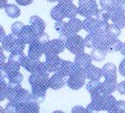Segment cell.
I'll list each match as a JSON object with an SVG mask.
<instances>
[{"label":"cell","mask_w":125,"mask_h":113,"mask_svg":"<svg viewBox=\"0 0 125 113\" xmlns=\"http://www.w3.org/2000/svg\"><path fill=\"white\" fill-rule=\"evenodd\" d=\"M30 92L24 89L21 84H14L8 83V88L6 90V99L9 102L15 104L25 103Z\"/></svg>","instance_id":"obj_3"},{"label":"cell","mask_w":125,"mask_h":113,"mask_svg":"<svg viewBox=\"0 0 125 113\" xmlns=\"http://www.w3.org/2000/svg\"><path fill=\"white\" fill-rule=\"evenodd\" d=\"M0 49H1V51H0V53H1V62H0V63H1V65H3V64H4V63H5V57H4V50L3 49V47L2 46H1V48H0Z\"/></svg>","instance_id":"obj_48"},{"label":"cell","mask_w":125,"mask_h":113,"mask_svg":"<svg viewBox=\"0 0 125 113\" xmlns=\"http://www.w3.org/2000/svg\"><path fill=\"white\" fill-rule=\"evenodd\" d=\"M21 64L19 63L13 61H7L4 63V64L1 65V78H5L8 80V77L12 76L20 72Z\"/></svg>","instance_id":"obj_10"},{"label":"cell","mask_w":125,"mask_h":113,"mask_svg":"<svg viewBox=\"0 0 125 113\" xmlns=\"http://www.w3.org/2000/svg\"><path fill=\"white\" fill-rule=\"evenodd\" d=\"M44 54V45L40 44L39 42L29 44L28 48V55L31 58L39 59L41 58V56Z\"/></svg>","instance_id":"obj_22"},{"label":"cell","mask_w":125,"mask_h":113,"mask_svg":"<svg viewBox=\"0 0 125 113\" xmlns=\"http://www.w3.org/2000/svg\"><path fill=\"white\" fill-rule=\"evenodd\" d=\"M98 10V4L96 0H79V14L84 17L85 18L90 17H95Z\"/></svg>","instance_id":"obj_7"},{"label":"cell","mask_w":125,"mask_h":113,"mask_svg":"<svg viewBox=\"0 0 125 113\" xmlns=\"http://www.w3.org/2000/svg\"><path fill=\"white\" fill-rule=\"evenodd\" d=\"M61 58L59 55H48L46 56V62L47 64L48 70L50 72H56L57 67H58Z\"/></svg>","instance_id":"obj_26"},{"label":"cell","mask_w":125,"mask_h":113,"mask_svg":"<svg viewBox=\"0 0 125 113\" xmlns=\"http://www.w3.org/2000/svg\"><path fill=\"white\" fill-rule=\"evenodd\" d=\"M4 10H5V13H6L7 16L11 17V18H17L21 14L20 9L13 4H6L4 7Z\"/></svg>","instance_id":"obj_30"},{"label":"cell","mask_w":125,"mask_h":113,"mask_svg":"<svg viewBox=\"0 0 125 113\" xmlns=\"http://www.w3.org/2000/svg\"><path fill=\"white\" fill-rule=\"evenodd\" d=\"M88 110L87 108L81 106V105H76V106L73 107V109L71 111V113H87Z\"/></svg>","instance_id":"obj_41"},{"label":"cell","mask_w":125,"mask_h":113,"mask_svg":"<svg viewBox=\"0 0 125 113\" xmlns=\"http://www.w3.org/2000/svg\"><path fill=\"white\" fill-rule=\"evenodd\" d=\"M122 29H120L116 25L109 24L108 28V35L109 38H118V37L121 34Z\"/></svg>","instance_id":"obj_33"},{"label":"cell","mask_w":125,"mask_h":113,"mask_svg":"<svg viewBox=\"0 0 125 113\" xmlns=\"http://www.w3.org/2000/svg\"><path fill=\"white\" fill-rule=\"evenodd\" d=\"M50 15L51 17L55 21H62L64 18H66L63 7L60 4H58L57 5L52 7L50 11Z\"/></svg>","instance_id":"obj_28"},{"label":"cell","mask_w":125,"mask_h":113,"mask_svg":"<svg viewBox=\"0 0 125 113\" xmlns=\"http://www.w3.org/2000/svg\"><path fill=\"white\" fill-rule=\"evenodd\" d=\"M8 88V80L0 78V100L1 102L6 98V90Z\"/></svg>","instance_id":"obj_34"},{"label":"cell","mask_w":125,"mask_h":113,"mask_svg":"<svg viewBox=\"0 0 125 113\" xmlns=\"http://www.w3.org/2000/svg\"><path fill=\"white\" fill-rule=\"evenodd\" d=\"M17 104L9 102L4 108V110L7 113H17Z\"/></svg>","instance_id":"obj_39"},{"label":"cell","mask_w":125,"mask_h":113,"mask_svg":"<svg viewBox=\"0 0 125 113\" xmlns=\"http://www.w3.org/2000/svg\"><path fill=\"white\" fill-rule=\"evenodd\" d=\"M66 24H67V22H65L64 20L56 21L55 24H54V28H55L56 31L60 35H63V34H64L65 28H66Z\"/></svg>","instance_id":"obj_38"},{"label":"cell","mask_w":125,"mask_h":113,"mask_svg":"<svg viewBox=\"0 0 125 113\" xmlns=\"http://www.w3.org/2000/svg\"><path fill=\"white\" fill-rule=\"evenodd\" d=\"M50 41V39H49V36H48L47 33L44 32L42 33L41 35H40L38 37V42L42 45H45L47 42Z\"/></svg>","instance_id":"obj_40"},{"label":"cell","mask_w":125,"mask_h":113,"mask_svg":"<svg viewBox=\"0 0 125 113\" xmlns=\"http://www.w3.org/2000/svg\"><path fill=\"white\" fill-rule=\"evenodd\" d=\"M118 70H119V72L121 73L122 76L125 77V58L122 60V62L120 63V64H119Z\"/></svg>","instance_id":"obj_45"},{"label":"cell","mask_w":125,"mask_h":113,"mask_svg":"<svg viewBox=\"0 0 125 113\" xmlns=\"http://www.w3.org/2000/svg\"><path fill=\"white\" fill-rule=\"evenodd\" d=\"M108 113H125V111H123V110L117 109V108H113L112 110L108 111Z\"/></svg>","instance_id":"obj_49"},{"label":"cell","mask_w":125,"mask_h":113,"mask_svg":"<svg viewBox=\"0 0 125 113\" xmlns=\"http://www.w3.org/2000/svg\"><path fill=\"white\" fill-rule=\"evenodd\" d=\"M23 79H24V77H23V75H22V73L19 72L17 74L8 77V83L14 84H21Z\"/></svg>","instance_id":"obj_37"},{"label":"cell","mask_w":125,"mask_h":113,"mask_svg":"<svg viewBox=\"0 0 125 113\" xmlns=\"http://www.w3.org/2000/svg\"><path fill=\"white\" fill-rule=\"evenodd\" d=\"M66 50L65 41L61 38H56L50 40L44 45V54L48 55H59L62 53Z\"/></svg>","instance_id":"obj_9"},{"label":"cell","mask_w":125,"mask_h":113,"mask_svg":"<svg viewBox=\"0 0 125 113\" xmlns=\"http://www.w3.org/2000/svg\"><path fill=\"white\" fill-rule=\"evenodd\" d=\"M117 80L104 79L101 83V90L103 95H111L117 90Z\"/></svg>","instance_id":"obj_21"},{"label":"cell","mask_w":125,"mask_h":113,"mask_svg":"<svg viewBox=\"0 0 125 113\" xmlns=\"http://www.w3.org/2000/svg\"><path fill=\"white\" fill-rule=\"evenodd\" d=\"M117 91L121 95H125V81H122L117 85Z\"/></svg>","instance_id":"obj_43"},{"label":"cell","mask_w":125,"mask_h":113,"mask_svg":"<svg viewBox=\"0 0 125 113\" xmlns=\"http://www.w3.org/2000/svg\"><path fill=\"white\" fill-rule=\"evenodd\" d=\"M25 25H24L22 22H19V21H17V22H14L10 26V31H11V33L15 34V35L19 36L22 32V31L24 30Z\"/></svg>","instance_id":"obj_35"},{"label":"cell","mask_w":125,"mask_h":113,"mask_svg":"<svg viewBox=\"0 0 125 113\" xmlns=\"http://www.w3.org/2000/svg\"><path fill=\"white\" fill-rule=\"evenodd\" d=\"M48 2H51V3H54V2H58V0H46Z\"/></svg>","instance_id":"obj_55"},{"label":"cell","mask_w":125,"mask_h":113,"mask_svg":"<svg viewBox=\"0 0 125 113\" xmlns=\"http://www.w3.org/2000/svg\"><path fill=\"white\" fill-rule=\"evenodd\" d=\"M87 113H92V112H89V111H88V112H87Z\"/></svg>","instance_id":"obj_56"},{"label":"cell","mask_w":125,"mask_h":113,"mask_svg":"<svg viewBox=\"0 0 125 113\" xmlns=\"http://www.w3.org/2000/svg\"><path fill=\"white\" fill-rule=\"evenodd\" d=\"M15 1L19 5H21V6H27V5L31 4L33 2V0H15Z\"/></svg>","instance_id":"obj_44"},{"label":"cell","mask_w":125,"mask_h":113,"mask_svg":"<svg viewBox=\"0 0 125 113\" xmlns=\"http://www.w3.org/2000/svg\"><path fill=\"white\" fill-rule=\"evenodd\" d=\"M82 29H83V25H82V21L81 20H80L77 17L73 19H69L67 22V24H66L64 34L63 35H60L59 38H61L63 41H66L67 37H69L70 36L76 35Z\"/></svg>","instance_id":"obj_8"},{"label":"cell","mask_w":125,"mask_h":113,"mask_svg":"<svg viewBox=\"0 0 125 113\" xmlns=\"http://www.w3.org/2000/svg\"><path fill=\"white\" fill-rule=\"evenodd\" d=\"M115 108L123 110V111H125V101H123V100L116 101V103H115Z\"/></svg>","instance_id":"obj_46"},{"label":"cell","mask_w":125,"mask_h":113,"mask_svg":"<svg viewBox=\"0 0 125 113\" xmlns=\"http://www.w3.org/2000/svg\"><path fill=\"white\" fill-rule=\"evenodd\" d=\"M115 9H117V10L125 13V0H116V4H115Z\"/></svg>","instance_id":"obj_42"},{"label":"cell","mask_w":125,"mask_h":113,"mask_svg":"<svg viewBox=\"0 0 125 113\" xmlns=\"http://www.w3.org/2000/svg\"><path fill=\"white\" fill-rule=\"evenodd\" d=\"M52 113H65L64 111H54Z\"/></svg>","instance_id":"obj_54"},{"label":"cell","mask_w":125,"mask_h":113,"mask_svg":"<svg viewBox=\"0 0 125 113\" xmlns=\"http://www.w3.org/2000/svg\"><path fill=\"white\" fill-rule=\"evenodd\" d=\"M17 113H40V104L31 103L18 104Z\"/></svg>","instance_id":"obj_20"},{"label":"cell","mask_w":125,"mask_h":113,"mask_svg":"<svg viewBox=\"0 0 125 113\" xmlns=\"http://www.w3.org/2000/svg\"><path fill=\"white\" fill-rule=\"evenodd\" d=\"M94 17H96V19L100 22H108L110 19V11L103 8L99 9Z\"/></svg>","instance_id":"obj_31"},{"label":"cell","mask_w":125,"mask_h":113,"mask_svg":"<svg viewBox=\"0 0 125 113\" xmlns=\"http://www.w3.org/2000/svg\"><path fill=\"white\" fill-rule=\"evenodd\" d=\"M26 57L25 54L24 53V52H11L10 54V56L8 57L9 61H13L16 63H19L22 65V62L25 59V58Z\"/></svg>","instance_id":"obj_32"},{"label":"cell","mask_w":125,"mask_h":113,"mask_svg":"<svg viewBox=\"0 0 125 113\" xmlns=\"http://www.w3.org/2000/svg\"><path fill=\"white\" fill-rule=\"evenodd\" d=\"M49 75L46 62H40L36 70L29 77V83L31 87V93L38 97L45 99L46 91L49 89Z\"/></svg>","instance_id":"obj_1"},{"label":"cell","mask_w":125,"mask_h":113,"mask_svg":"<svg viewBox=\"0 0 125 113\" xmlns=\"http://www.w3.org/2000/svg\"><path fill=\"white\" fill-rule=\"evenodd\" d=\"M123 43L118 38H109L106 44V50L108 53L121 52Z\"/></svg>","instance_id":"obj_25"},{"label":"cell","mask_w":125,"mask_h":113,"mask_svg":"<svg viewBox=\"0 0 125 113\" xmlns=\"http://www.w3.org/2000/svg\"><path fill=\"white\" fill-rule=\"evenodd\" d=\"M110 11V21L113 25H116L120 29L125 28V13L117 10L113 9Z\"/></svg>","instance_id":"obj_14"},{"label":"cell","mask_w":125,"mask_h":113,"mask_svg":"<svg viewBox=\"0 0 125 113\" xmlns=\"http://www.w3.org/2000/svg\"><path fill=\"white\" fill-rule=\"evenodd\" d=\"M26 43L20 38L18 35H15L13 33H10L6 35L4 40L1 42V46L5 52H24Z\"/></svg>","instance_id":"obj_4"},{"label":"cell","mask_w":125,"mask_h":113,"mask_svg":"<svg viewBox=\"0 0 125 113\" xmlns=\"http://www.w3.org/2000/svg\"><path fill=\"white\" fill-rule=\"evenodd\" d=\"M40 64V61L39 59H34V58H31L29 56H26L22 62V67L25 69L27 71L33 73Z\"/></svg>","instance_id":"obj_24"},{"label":"cell","mask_w":125,"mask_h":113,"mask_svg":"<svg viewBox=\"0 0 125 113\" xmlns=\"http://www.w3.org/2000/svg\"><path fill=\"white\" fill-rule=\"evenodd\" d=\"M121 54L123 56V57H125V43H123V47H122V50H121Z\"/></svg>","instance_id":"obj_52"},{"label":"cell","mask_w":125,"mask_h":113,"mask_svg":"<svg viewBox=\"0 0 125 113\" xmlns=\"http://www.w3.org/2000/svg\"><path fill=\"white\" fill-rule=\"evenodd\" d=\"M1 36H0V41L2 42L3 40H4V38L5 37H6V35H5V31H4V27L1 25Z\"/></svg>","instance_id":"obj_50"},{"label":"cell","mask_w":125,"mask_h":113,"mask_svg":"<svg viewBox=\"0 0 125 113\" xmlns=\"http://www.w3.org/2000/svg\"><path fill=\"white\" fill-rule=\"evenodd\" d=\"M82 25H83V30L86 31L88 34L90 33H94L100 30L101 22L96 19L94 17H86L82 21Z\"/></svg>","instance_id":"obj_13"},{"label":"cell","mask_w":125,"mask_h":113,"mask_svg":"<svg viewBox=\"0 0 125 113\" xmlns=\"http://www.w3.org/2000/svg\"><path fill=\"white\" fill-rule=\"evenodd\" d=\"M85 74L88 80H96L100 81L103 76H102V70L100 68L90 64L85 69Z\"/></svg>","instance_id":"obj_17"},{"label":"cell","mask_w":125,"mask_h":113,"mask_svg":"<svg viewBox=\"0 0 125 113\" xmlns=\"http://www.w3.org/2000/svg\"><path fill=\"white\" fill-rule=\"evenodd\" d=\"M20 38L27 44H31V43L38 42V37L37 33L32 30L30 25H25L24 30L22 31L21 34L19 35Z\"/></svg>","instance_id":"obj_12"},{"label":"cell","mask_w":125,"mask_h":113,"mask_svg":"<svg viewBox=\"0 0 125 113\" xmlns=\"http://www.w3.org/2000/svg\"><path fill=\"white\" fill-rule=\"evenodd\" d=\"M101 83L100 81L96 80H89L87 84H86V89L88 90V92L90 94V97H94L103 95L101 90Z\"/></svg>","instance_id":"obj_23"},{"label":"cell","mask_w":125,"mask_h":113,"mask_svg":"<svg viewBox=\"0 0 125 113\" xmlns=\"http://www.w3.org/2000/svg\"><path fill=\"white\" fill-rule=\"evenodd\" d=\"M102 76L104 79L117 80V68L112 63H108L102 68Z\"/></svg>","instance_id":"obj_18"},{"label":"cell","mask_w":125,"mask_h":113,"mask_svg":"<svg viewBox=\"0 0 125 113\" xmlns=\"http://www.w3.org/2000/svg\"><path fill=\"white\" fill-rule=\"evenodd\" d=\"M29 24H30L29 25L37 33L38 36L41 35L42 33L45 32L46 24H45L44 20L42 18H40L39 16H36V15L31 16L29 19Z\"/></svg>","instance_id":"obj_15"},{"label":"cell","mask_w":125,"mask_h":113,"mask_svg":"<svg viewBox=\"0 0 125 113\" xmlns=\"http://www.w3.org/2000/svg\"><path fill=\"white\" fill-rule=\"evenodd\" d=\"M100 4L102 8L111 10L115 8L116 0H100Z\"/></svg>","instance_id":"obj_36"},{"label":"cell","mask_w":125,"mask_h":113,"mask_svg":"<svg viewBox=\"0 0 125 113\" xmlns=\"http://www.w3.org/2000/svg\"><path fill=\"white\" fill-rule=\"evenodd\" d=\"M73 0H58V4H61V5H66V4H73Z\"/></svg>","instance_id":"obj_47"},{"label":"cell","mask_w":125,"mask_h":113,"mask_svg":"<svg viewBox=\"0 0 125 113\" xmlns=\"http://www.w3.org/2000/svg\"><path fill=\"white\" fill-rule=\"evenodd\" d=\"M116 99L112 95H100L91 97V103L86 107L89 112L97 113L98 111H108L115 108Z\"/></svg>","instance_id":"obj_2"},{"label":"cell","mask_w":125,"mask_h":113,"mask_svg":"<svg viewBox=\"0 0 125 113\" xmlns=\"http://www.w3.org/2000/svg\"><path fill=\"white\" fill-rule=\"evenodd\" d=\"M86 78L87 77L85 74V70L77 67L74 71L67 78V85L73 90H80L85 84Z\"/></svg>","instance_id":"obj_6"},{"label":"cell","mask_w":125,"mask_h":113,"mask_svg":"<svg viewBox=\"0 0 125 113\" xmlns=\"http://www.w3.org/2000/svg\"><path fill=\"white\" fill-rule=\"evenodd\" d=\"M63 10H64V13L66 17L68 19H73L75 18L76 16L79 14V10H78V7L75 6L73 4H66V5H62Z\"/></svg>","instance_id":"obj_29"},{"label":"cell","mask_w":125,"mask_h":113,"mask_svg":"<svg viewBox=\"0 0 125 113\" xmlns=\"http://www.w3.org/2000/svg\"><path fill=\"white\" fill-rule=\"evenodd\" d=\"M65 44H66V49L68 50L74 56L83 53L86 47L85 39L82 38V37L79 36L78 34L67 37V39L65 41Z\"/></svg>","instance_id":"obj_5"},{"label":"cell","mask_w":125,"mask_h":113,"mask_svg":"<svg viewBox=\"0 0 125 113\" xmlns=\"http://www.w3.org/2000/svg\"><path fill=\"white\" fill-rule=\"evenodd\" d=\"M76 68H77V65L75 64L74 62L67 61V60L61 58L60 64H59L58 67H57L55 73H59V74L62 75L63 77L68 78L74 71Z\"/></svg>","instance_id":"obj_11"},{"label":"cell","mask_w":125,"mask_h":113,"mask_svg":"<svg viewBox=\"0 0 125 113\" xmlns=\"http://www.w3.org/2000/svg\"><path fill=\"white\" fill-rule=\"evenodd\" d=\"M107 53H108V52H107L106 48L96 47L92 49L90 55H91L93 60H94L96 62H102L106 58Z\"/></svg>","instance_id":"obj_27"},{"label":"cell","mask_w":125,"mask_h":113,"mask_svg":"<svg viewBox=\"0 0 125 113\" xmlns=\"http://www.w3.org/2000/svg\"><path fill=\"white\" fill-rule=\"evenodd\" d=\"M0 113H7L6 111H5V110H4V108H3V107H1L0 108Z\"/></svg>","instance_id":"obj_53"},{"label":"cell","mask_w":125,"mask_h":113,"mask_svg":"<svg viewBox=\"0 0 125 113\" xmlns=\"http://www.w3.org/2000/svg\"><path fill=\"white\" fill-rule=\"evenodd\" d=\"M92 61H93V59H92L91 55L85 53V52L79 54V55H76L74 57L75 64L77 65V67L83 69V70H85L88 65L92 64Z\"/></svg>","instance_id":"obj_19"},{"label":"cell","mask_w":125,"mask_h":113,"mask_svg":"<svg viewBox=\"0 0 125 113\" xmlns=\"http://www.w3.org/2000/svg\"><path fill=\"white\" fill-rule=\"evenodd\" d=\"M7 4V0H1V4H0V7H1V9H4V7H5V5Z\"/></svg>","instance_id":"obj_51"},{"label":"cell","mask_w":125,"mask_h":113,"mask_svg":"<svg viewBox=\"0 0 125 113\" xmlns=\"http://www.w3.org/2000/svg\"><path fill=\"white\" fill-rule=\"evenodd\" d=\"M67 78L63 77L59 73H54L52 77L49 78V88L52 90L61 89L65 84H67Z\"/></svg>","instance_id":"obj_16"}]
</instances>
